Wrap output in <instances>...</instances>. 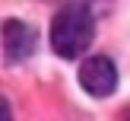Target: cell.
Returning <instances> with one entry per match:
<instances>
[{
  "mask_svg": "<svg viewBox=\"0 0 130 121\" xmlns=\"http://www.w3.org/2000/svg\"><path fill=\"white\" fill-rule=\"evenodd\" d=\"M95 35V16L86 3H70L51 22V48L60 57H76L92 45Z\"/></svg>",
  "mask_w": 130,
  "mask_h": 121,
  "instance_id": "6da1fadb",
  "label": "cell"
},
{
  "mask_svg": "<svg viewBox=\"0 0 130 121\" xmlns=\"http://www.w3.org/2000/svg\"><path fill=\"white\" fill-rule=\"evenodd\" d=\"M79 83L86 92L92 96H111L114 86H118V70H114L111 57H89L86 64L79 67Z\"/></svg>",
  "mask_w": 130,
  "mask_h": 121,
  "instance_id": "7a4b0ae2",
  "label": "cell"
},
{
  "mask_svg": "<svg viewBox=\"0 0 130 121\" xmlns=\"http://www.w3.org/2000/svg\"><path fill=\"white\" fill-rule=\"evenodd\" d=\"M35 51V32L25 22H16V19H6L3 22V54L10 64H19Z\"/></svg>",
  "mask_w": 130,
  "mask_h": 121,
  "instance_id": "3957f363",
  "label": "cell"
}]
</instances>
